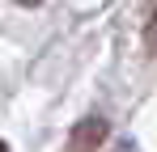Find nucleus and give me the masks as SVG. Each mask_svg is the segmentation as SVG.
Returning a JSON list of instances; mask_svg holds the SVG:
<instances>
[{
    "instance_id": "7ed1b4c3",
    "label": "nucleus",
    "mask_w": 157,
    "mask_h": 152,
    "mask_svg": "<svg viewBox=\"0 0 157 152\" xmlns=\"http://www.w3.org/2000/svg\"><path fill=\"white\" fill-rule=\"evenodd\" d=\"M0 152H9V144H4V139H0Z\"/></svg>"
},
{
    "instance_id": "20e7f679",
    "label": "nucleus",
    "mask_w": 157,
    "mask_h": 152,
    "mask_svg": "<svg viewBox=\"0 0 157 152\" xmlns=\"http://www.w3.org/2000/svg\"><path fill=\"white\" fill-rule=\"evenodd\" d=\"M21 4H38V0H21Z\"/></svg>"
},
{
    "instance_id": "f257e3e1",
    "label": "nucleus",
    "mask_w": 157,
    "mask_h": 152,
    "mask_svg": "<svg viewBox=\"0 0 157 152\" xmlns=\"http://www.w3.org/2000/svg\"><path fill=\"white\" fill-rule=\"evenodd\" d=\"M102 139H106V118L89 114V118H81V123L72 127L68 152H94V148H102Z\"/></svg>"
},
{
    "instance_id": "f03ea898",
    "label": "nucleus",
    "mask_w": 157,
    "mask_h": 152,
    "mask_svg": "<svg viewBox=\"0 0 157 152\" xmlns=\"http://www.w3.org/2000/svg\"><path fill=\"white\" fill-rule=\"evenodd\" d=\"M149 42H157V17H153V25H149Z\"/></svg>"
}]
</instances>
